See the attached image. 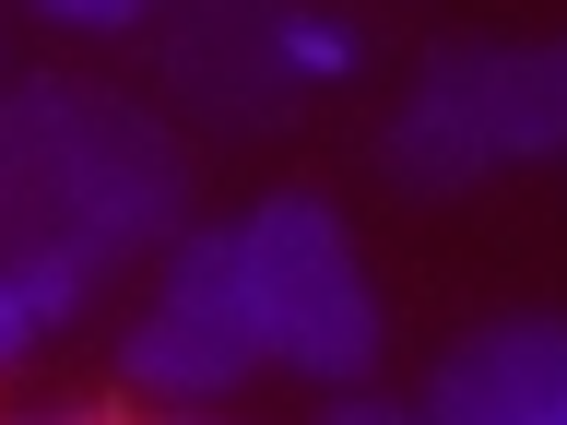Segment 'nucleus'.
<instances>
[{"mask_svg": "<svg viewBox=\"0 0 567 425\" xmlns=\"http://www.w3.org/2000/svg\"><path fill=\"white\" fill-rule=\"evenodd\" d=\"M343 71H354V24L319 12V0H284V83L308 95V83H343Z\"/></svg>", "mask_w": 567, "mask_h": 425, "instance_id": "7", "label": "nucleus"}, {"mask_svg": "<svg viewBox=\"0 0 567 425\" xmlns=\"http://www.w3.org/2000/svg\"><path fill=\"white\" fill-rule=\"evenodd\" d=\"M48 343V319H35V296H24V272L0 260V366H24V354Z\"/></svg>", "mask_w": 567, "mask_h": 425, "instance_id": "10", "label": "nucleus"}, {"mask_svg": "<svg viewBox=\"0 0 567 425\" xmlns=\"http://www.w3.org/2000/svg\"><path fill=\"white\" fill-rule=\"evenodd\" d=\"M0 95H12V35H0Z\"/></svg>", "mask_w": 567, "mask_h": 425, "instance_id": "14", "label": "nucleus"}, {"mask_svg": "<svg viewBox=\"0 0 567 425\" xmlns=\"http://www.w3.org/2000/svg\"><path fill=\"white\" fill-rule=\"evenodd\" d=\"M166 83L213 131H260L296 106L284 83V0H166Z\"/></svg>", "mask_w": 567, "mask_h": 425, "instance_id": "5", "label": "nucleus"}, {"mask_svg": "<svg viewBox=\"0 0 567 425\" xmlns=\"http://www.w3.org/2000/svg\"><path fill=\"white\" fill-rule=\"evenodd\" d=\"M0 425H118L106 402H24V414H0Z\"/></svg>", "mask_w": 567, "mask_h": 425, "instance_id": "12", "label": "nucleus"}, {"mask_svg": "<svg viewBox=\"0 0 567 425\" xmlns=\"http://www.w3.org/2000/svg\"><path fill=\"white\" fill-rule=\"evenodd\" d=\"M166 425H237V414H213V402H189V414H166Z\"/></svg>", "mask_w": 567, "mask_h": 425, "instance_id": "13", "label": "nucleus"}, {"mask_svg": "<svg viewBox=\"0 0 567 425\" xmlns=\"http://www.w3.org/2000/svg\"><path fill=\"white\" fill-rule=\"evenodd\" d=\"M237 272H248V319H260L272 366H296L319 390H354L379 366V283L354 260V225L319 189H272L237 212Z\"/></svg>", "mask_w": 567, "mask_h": 425, "instance_id": "3", "label": "nucleus"}, {"mask_svg": "<svg viewBox=\"0 0 567 425\" xmlns=\"http://www.w3.org/2000/svg\"><path fill=\"white\" fill-rule=\"evenodd\" d=\"M319 425H425V414H402V402H367V390H343Z\"/></svg>", "mask_w": 567, "mask_h": 425, "instance_id": "11", "label": "nucleus"}, {"mask_svg": "<svg viewBox=\"0 0 567 425\" xmlns=\"http://www.w3.org/2000/svg\"><path fill=\"white\" fill-rule=\"evenodd\" d=\"M544 425H567V414H544Z\"/></svg>", "mask_w": 567, "mask_h": 425, "instance_id": "15", "label": "nucleus"}, {"mask_svg": "<svg viewBox=\"0 0 567 425\" xmlns=\"http://www.w3.org/2000/svg\"><path fill=\"white\" fill-rule=\"evenodd\" d=\"M544 414H567V319L544 308L485 319L425 379V425H544Z\"/></svg>", "mask_w": 567, "mask_h": 425, "instance_id": "6", "label": "nucleus"}, {"mask_svg": "<svg viewBox=\"0 0 567 425\" xmlns=\"http://www.w3.org/2000/svg\"><path fill=\"white\" fill-rule=\"evenodd\" d=\"M12 272H24V296H35V319L60 331V319H83L95 308V283H106V260H83V248H0Z\"/></svg>", "mask_w": 567, "mask_h": 425, "instance_id": "8", "label": "nucleus"}, {"mask_svg": "<svg viewBox=\"0 0 567 425\" xmlns=\"http://www.w3.org/2000/svg\"><path fill=\"white\" fill-rule=\"evenodd\" d=\"M390 189L461 201L508 166H567V35H450L379 131Z\"/></svg>", "mask_w": 567, "mask_h": 425, "instance_id": "2", "label": "nucleus"}, {"mask_svg": "<svg viewBox=\"0 0 567 425\" xmlns=\"http://www.w3.org/2000/svg\"><path fill=\"white\" fill-rule=\"evenodd\" d=\"M189 237V154L142 95L83 83V71H24L0 95V248H83V260H131V248Z\"/></svg>", "mask_w": 567, "mask_h": 425, "instance_id": "1", "label": "nucleus"}, {"mask_svg": "<svg viewBox=\"0 0 567 425\" xmlns=\"http://www.w3.org/2000/svg\"><path fill=\"white\" fill-rule=\"evenodd\" d=\"M118 366H131L154 402H177V414H189V402H225L237 379L272 366V354H260V319H248L237 225H189V237L166 248V272H154V296H142Z\"/></svg>", "mask_w": 567, "mask_h": 425, "instance_id": "4", "label": "nucleus"}, {"mask_svg": "<svg viewBox=\"0 0 567 425\" xmlns=\"http://www.w3.org/2000/svg\"><path fill=\"white\" fill-rule=\"evenodd\" d=\"M24 12H48V24H71V35H131V24H154L166 0H24Z\"/></svg>", "mask_w": 567, "mask_h": 425, "instance_id": "9", "label": "nucleus"}]
</instances>
